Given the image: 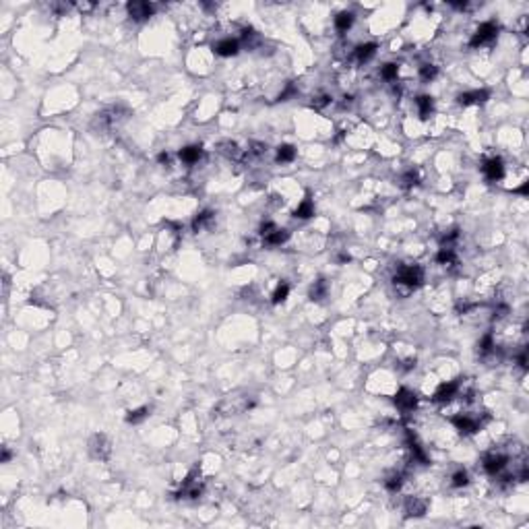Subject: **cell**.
Returning a JSON list of instances; mask_svg holds the SVG:
<instances>
[{
  "mask_svg": "<svg viewBox=\"0 0 529 529\" xmlns=\"http://www.w3.org/2000/svg\"><path fill=\"white\" fill-rule=\"evenodd\" d=\"M422 281H424V271H422V267H418V265L401 267L395 277L397 286H405L408 290H416L418 286H422Z\"/></svg>",
  "mask_w": 529,
  "mask_h": 529,
  "instance_id": "cell-1",
  "label": "cell"
},
{
  "mask_svg": "<svg viewBox=\"0 0 529 529\" xmlns=\"http://www.w3.org/2000/svg\"><path fill=\"white\" fill-rule=\"evenodd\" d=\"M453 424L463 434H474V432H478V430H479L482 422H479V418L474 416V413H459V416L453 418Z\"/></svg>",
  "mask_w": 529,
  "mask_h": 529,
  "instance_id": "cell-2",
  "label": "cell"
},
{
  "mask_svg": "<svg viewBox=\"0 0 529 529\" xmlns=\"http://www.w3.org/2000/svg\"><path fill=\"white\" fill-rule=\"evenodd\" d=\"M507 463H509V457L502 453H490L488 457L484 459V469L488 471L490 476H498L507 469Z\"/></svg>",
  "mask_w": 529,
  "mask_h": 529,
  "instance_id": "cell-3",
  "label": "cell"
},
{
  "mask_svg": "<svg viewBox=\"0 0 529 529\" xmlns=\"http://www.w3.org/2000/svg\"><path fill=\"white\" fill-rule=\"evenodd\" d=\"M263 238H265V244L277 246V244H283V242L290 238V232L288 230H279V227L273 225V223H265L263 225Z\"/></svg>",
  "mask_w": 529,
  "mask_h": 529,
  "instance_id": "cell-4",
  "label": "cell"
},
{
  "mask_svg": "<svg viewBox=\"0 0 529 529\" xmlns=\"http://www.w3.org/2000/svg\"><path fill=\"white\" fill-rule=\"evenodd\" d=\"M89 451H91V455L95 459H100V461H105L110 457V443H108V438H105L103 434H95L91 438V443H89Z\"/></svg>",
  "mask_w": 529,
  "mask_h": 529,
  "instance_id": "cell-5",
  "label": "cell"
},
{
  "mask_svg": "<svg viewBox=\"0 0 529 529\" xmlns=\"http://www.w3.org/2000/svg\"><path fill=\"white\" fill-rule=\"evenodd\" d=\"M496 34H498V29H496L494 23H484V25H479V29L476 31V35L471 37V46L478 48V46H484L488 42H492V39L496 37Z\"/></svg>",
  "mask_w": 529,
  "mask_h": 529,
  "instance_id": "cell-6",
  "label": "cell"
},
{
  "mask_svg": "<svg viewBox=\"0 0 529 529\" xmlns=\"http://www.w3.org/2000/svg\"><path fill=\"white\" fill-rule=\"evenodd\" d=\"M128 15L133 17L135 21H143V19H149L153 15V4L149 2H130L128 6Z\"/></svg>",
  "mask_w": 529,
  "mask_h": 529,
  "instance_id": "cell-7",
  "label": "cell"
},
{
  "mask_svg": "<svg viewBox=\"0 0 529 529\" xmlns=\"http://www.w3.org/2000/svg\"><path fill=\"white\" fill-rule=\"evenodd\" d=\"M395 403H397V408H399L401 411H411L413 408H416L418 399H416V395H413L411 391H408V389H401L399 393L395 395Z\"/></svg>",
  "mask_w": 529,
  "mask_h": 529,
  "instance_id": "cell-8",
  "label": "cell"
},
{
  "mask_svg": "<svg viewBox=\"0 0 529 529\" xmlns=\"http://www.w3.org/2000/svg\"><path fill=\"white\" fill-rule=\"evenodd\" d=\"M484 174L488 180H500L502 174H504V166H502V159L500 157H492L490 161H486V166H484Z\"/></svg>",
  "mask_w": 529,
  "mask_h": 529,
  "instance_id": "cell-9",
  "label": "cell"
},
{
  "mask_svg": "<svg viewBox=\"0 0 529 529\" xmlns=\"http://www.w3.org/2000/svg\"><path fill=\"white\" fill-rule=\"evenodd\" d=\"M457 393H459V382H444L434 393V401H438V403L451 401L453 397H457Z\"/></svg>",
  "mask_w": 529,
  "mask_h": 529,
  "instance_id": "cell-10",
  "label": "cell"
},
{
  "mask_svg": "<svg viewBox=\"0 0 529 529\" xmlns=\"http://www.w3.org/2000/svg\"><path fill=\"white\" fill-rule=\"evenodd\" d=\"M426 509H428L426 500L416 498V496L405 502V515H408V517H422L426 512Z\"/></svg>",
  "mask_w": 529,
  "mask_h": 529,
  "instance_id": "cell-11",
  "label": "cell"
},
{
  "mask_svg": "<svg viewBox=\"0 0 529 529\" xmlns=\"http://www.w3.org/2000/svg\"><path fill=\"white\" fill-rule=\"evenodd\" d=\"M238 50H240V44L236 42V39H232V37H227V39H222V42H217V46H215V52L219 54V56H236L238 54Z\"/></svg>",
  "mask_w": 529,
  "mask_h": 529,
  "instance_id": "cell-12",
  "label": "cell"
},
{
  "mask_svg": "<svg viewBox=\"0 0 529 529\" xmlns=\"http://www.w3.org/2000/svg\"><path fill=\"white\" fill-rule=\"evenodd\" d=\"M201 155H203V149L199 147V145H190V147H184L180 151V159L184 161V164H188V166L197 164V161L201 159Z\"/></svg>",
  "mask_w": 529,
  "mask_h": 529,
  "instance_id": "cell-13",
  "label": "cell"
},
{
  "mask_svg": "<svg viewBox=\"0 0 529 529\" xmlns=\"http://www.w3.org/2000/svg\"><path fill=\"white\" fill-rule=\"evenodd\" d=\"M488 100V91H469L459 95L461 105H471V103H484Z\"/></svg>",
  "mask_w": 529,
  "mask_h": 529,
  "instance_id": "cell-14",
  "label": "cell"
},
{
  "mask_svg": "<svg viewBox=\"0 0 529 529\" xmlns=\"http://www.w3.org/2000/svg\"><path fill=\"white\" fill-rule=\"evenodd\" d=\"M374 54H376V46H374V44H362V46L356 48V58H358V62H368Z\"/></svg>",
  "mask_w": 529,
  "mask_h": 529,
  "instance_id": "cell-15",
  "label": "cell"
},
{
  "mask_svg": "<svg viewBox=\"0 0 529 529\" xmlns=\"http://www.w3.org/2000/svg\"><path fill=\"white\" fill-rule=\"evenodd\" d=\"M418 108H420V116L422 118H428L430 114H432V108H434V103H432V97H428V95H420L418 100Z\"/></svg>",
  "mask_w": 529,
  "mask_h": 529,
  "instance_id": "cell-16",
  "label": "cell"
},
{
  "mask_svg": "<svg viewBox=\"0 0 529 529\" xmlns=\"http://www.w3.org/2000/svg\"><path fill=\"white\" fill-rule=\"evenodd\" d=\"M352 23H354V13H339L337 17H335V27L337 31H347L349 27H352Z\"/></svg>",
  "mask_w": 529,
  "mask_h": 529,
  "instance_id": "cell-17",
  "label": "cell"
},
{
  "mask_svg": "<svg viewBox=\"0 0 529 529\" xmlns=\"http://www.w3.org/2000/svg\"><path fill=\"white\" fill-rule=\"evenodd\" d=\"M294 157H296V149L291 147V145H281L277 149V161H281V164L294 161Z\"/></svg>",
  "mask_w": 529,
  "mask_h": 529,
  "instance_id": "cell-18",
  "label": "cell"
},
{
  "mask_svg": "<svg viewBox=\"0 0 529 529\" xmlns=\"http://www.w3.org/2000/svg\"><path fill=\"white\" fill-rule=\"evenodd\" d=\"M149 416V408H139V410H135V411H130L128 416H126V422L128 424H141V422Z\"/></svg>",
  "mask_w": 529,
  "mask_h": 529,
  "instance_id": "cell-19",
  "label": "cell"
},
{
  "mask_svg": "<svg viewBox=\"0 0 529 529\" xmlns=\"http://www.w3.org/2000/svg\"><path fill=\"white\" fill-rule=\"evenodd\" d=\"M324 296H327V283H324L323 279L314 281V286L310 290V300H323Z\"/></svg>",
  "mask_w": 529,
  "mask_h": 529,
  "instance_id": "cell-20",
  "label": "cell"
},
{
  "mask_svg": "<svg viewBox=\"0 0 529 529\" xmlns=\"http://www.w3.org/2000/svg\"><path fill=\"white\" fill-rule=\"evenodd\" d=\"M312 215H314V207H312L310 201H304L302 205L296 209V217H300V219H308V217H312Z\"/></svg>",
  "mask_w": 529,
  "mask_h": 529,
  "instance_id": "cell-21",
  "label": "cell"
},
{
  "mask_svg": "<svg viewBox=\"0 0 529 529\" xmlns=\"http://www.w3.org/2000/svg\"><path fill=\"white\" fill-rule=\"evenodd\" d=\"M288 294H290V286H288V283H281V286L275 290V294H273V304L283 302V300L288 298Z\"/></svg>",
  "mask_w": 529,
  "mask_h": 529,
  "instance_id": "cell-22",
  "label": "cell"
},
{
  "mask_svg": "<svg viewBox=\"0 0 529 529\" xmlns=\"http://www.w3.org/2000/svg\"><path fill=\"white\" fill-rule=\"evenodd\" d=\"M219 147H222V153H225L227 157H232V159H238L240 157V151H238V147H236L234 143H222Z\"/></svg>",
  "mask_w": 529,
  "mask_h": 529,
  "instance_id": "cell-23",
  "label": "cell"
},
{
  "mask_svg": "<svg viewBox=\"0 0 529 529\" xmlns=\"http://www.w3.org/2000/svg\"><path fill=\"white\" fill-rule=\"evenodd\" d=\"M380 75H382L385 81H393L397 77V64H385L382 70H380Z\"/></svg>",
  "mask_w": 529,
  "mask_h": 529,
  "instance_id": "cell-24",
  "label": "cell"
},
{
  "mask_svg": "<svg viewBox=\"0 0 529 529\" xmlns=\"http://www.w3.org/2000/svg\"><path fill=\"white\" fill-rule=\"evenodd\" d=\"M467 482H469L467 471H457V474L453 476V486H455V488H463V486H467Z\"/></svg>",
  "mask_w": 529,
  "mask_h": 529,
  "instance_id": "cell-25",
  "label": "cell"
},
{
  "mask_svg": "<svg viewBox=\"0 0 529 529\" xmlns=\"http://www.w3.org/2000/svg\"><path fill=\"white\" fill-rule=\"evenodd\" d=\"M401 484H403V478H401V474H397V476H393V478H389L387 482H385V486L389 488V490H399L401 488Z\"/></svg>",
  "mask_w": 529,
  "mask_h": 529,
  "instance_id": "cell-26",
  "label": "cell"
},
{
  "mask_svg": "<svg viewBox=\"0 0 529 529\" xmlns=\"http://www.w3.org/2000/svg\"><path fill=\"white\" fill-rule=\"evenodd\" d=\"M420 75L424 81H432L436 77V67H432V64H426V67H422L420 68Z\"/></svg>",
  "mask_w": 529,
  "mask_h": 529,
  "instance_id": "cell-27",
  "label": "cell"
},
{
  "mask_svg": "<svg viewBox=\"0 0 529 529\" xmlns=\"http://www.w3.org/2000/svg\"><path fill=\"white\" fill-rule=\"evenodd\" d=\"M211 217H213V215H211V213H209V211H205V213H201V215H199L197 219H194V223H192V227H194V230H201V227H203V225H205L207 222H211Z\"/></svg>",
  "mask_w": 529,
  "mask_h": 529,
  "instance_id": "cell-28",
  "label": "cell"
},
{
  "mask_svg": "<svg viewBox=\"0 0 529 529\" xmlns=\"http://www.w3.org/2000/svg\"><path fill=\"white\" fill-rule=\"evenodd\" d=\"M416 184H418V176L413 172H408L403 176V182H401L403 188H411V186H416Z\"/></svg>",
  "mask_w": 529,
  "mask_h": 529,
  "instance_id": "cell-29",
  "label": "cell"
},
{
  "mask_svg": "<svg viewBox=\"0 0 529 529\" xmlns=\"http://www.w3.org/2000/svg\"><path fill=\"white\" fill-rule=\"evenodd\" d=\"M327 103H329V97L327 95H321V97H316L314 108H323V105H327Z\"/></svg>",
  "mask_w": 529,
  "mask_h": 529,
  "instance_id": "cell-30",
  "label": "cell"
},
{
  "mask_svg": "<svg viewBox=\"0 0 529 529\" xmlns=\"http://www.w3.org/2000/svg\"><path fill=\"white\" fill-rule=\"evenodd\" d=\"M95 4H87V2H83V4H79V11H91Z\"/></svg>",
  "mask_w": 529,
  "mask_h": 529,
  "instance_id": "cell-31",
  "label": "cell"
},
{
  "mask_svg": "<svg viewBox=\"0 0 529 529\" xmlns=\"http://www.w3.org/2000/svg\"><path fill=\"white\" fill-rule=\"evenodd\" d=\"M9 459H11V453H9V451H4V453H2V461L6 463V461H9Z\"/></svg>",
  "mask_w": 529,
  "mask_h": 529,
  "instance_id": "cell-32",
  "label": "cell"
}]
</instances>
